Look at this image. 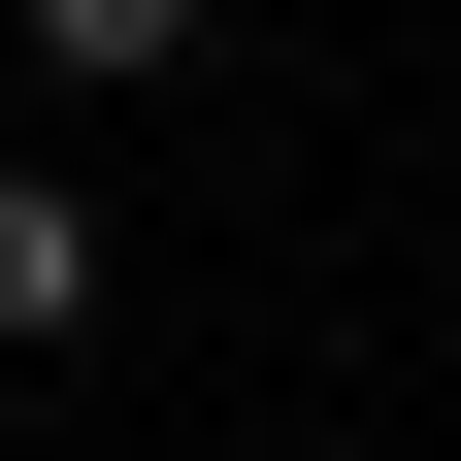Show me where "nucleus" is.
Here are the masks:
<instances>
[{"instance_id": "obj_1", "label": "nucleus", "mask_w": 461, "mask_h": 461, "mask_svg": "<svg viewBox=\"0 0 461 461\" xmlns=\"http://www.w3.org/2000/svg\"><path fill=\"white\" fill-rule=\"evenodd\" d=\"M33 330H99V198L67 165H0V363H33Z\"/></svg>"}, {"instance_id": "obj_2", "label": "nucleus", "mask_w": 461, "mask_h": 461, "mask_svg": "<svg viewBox=\"0 0 461 461\" xmlns=\"http://www.w3.org/2000/svg\"><path fill=\"white\" fill-rule=\"evenodd\" d=\"M0 33H33L67 99H132V67H198V0H0Z\"/></svg>"}]
</instances>
